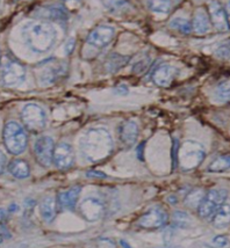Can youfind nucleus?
<instances>
[{
    "mask_svg": "<svg viewBox=\"0 0 230 248\" xmlns=\"http://www.w3.org/2000/svg\"><path fill=\"white\" fill-rule=\"evenodd\" d=\"M81 152L88 162L98 164L113 152V140L105 128H93L85 132L81 140Z\"/></svg>",
    "mask_w": 230,
    "mask_h": 248,
    "instance_id": "f257e3e1",
    "label": "nucleus"
},
{
    "mask_svg": "<svg viewBox=\"0 0 230 248\" xmlns=\"http://www.w3.org/2000/svg\"><path fill=\"white\" fill-rule=\"evenodd\" d=\"M22 37L29 49L36 54H43L54 46L57 31L49 22L29 21L23 26Z\"/></svg>",
    "mask_w": 230,
    "mask_h": 248,
    "instance_id": "f03ea898",
    "label": "nucleus"
},
{
    "mask_svg": "<svg viewBox=\"0 0 230 248\" xmlns=\"http://www.w3.org/2000/svg\"><path fill=\"white\" fill-rule=\"evenodd\" d=\"M206 151L200 143L194 140H186L178 149V165L182 170H196L205 160Z\"/></svg>",
    "mask_w": 230,
    "mask_h": 248,
    "instance_id": "7ed1b4c3",
    "label": "nucleus"
},
{
    "mask_svg": "<svg viewBox=\"0 0 230 248\" xmlns=\"http://www.w3.org/2000/svg\"><path fill=\"white\" fill-rule=\"evenodd\" d=\"M2 140H4L5 147L11 155H19L27 149V134H26L25 129L14 121L5 124L4 131H2Z\"/></svg>",
    "mask_w": 230,
    "mask_h": 248,
    "instance_id": "20e7f679",
    "label": "nucleus"
},
{
    "mask_svg": "<svg viewBox=\"0 0 230 248\" xmlns=\"http://www.w3.org/2000/svg\"><path fill=\"white\" fill-rule=\"evenodd\" d=\"M228 200V191L225 189H212L206 193L202 202L197 206V211L202 219H211L213 215Z\"/></svg>",
    "mask_w": 230,
    "mask_h": 248,
    "instance_id": "39448f33",
    "label": "nucleus"
},
{
    "mask_svg": "<svg viewBox=\"0 0 230 248\" xmlns=\"http://www.w3.org/2000/svg\"><path fill=\"white\" fill-rule=\"evenodd\" d=\"M21 120L26 129L33 134H38L46 128V113L40 106L35 105V103H28L23 107L21 111Z\"/></svg>",
    "mask_w": 230,
    "mask_h": 248,
    "instance_id": "423d86ee",
    "label": "nucleus"
},
{
    "mask_svg": "<svg viewBox=\"0 0 230 248\" xmlns=\"http://www.w3.org/2000/svg\"><path fill=\"white\" fill-rule=\"evenodd\" d=\"M38 81L47 86V85L55 84L62 76L66 73V64L62 63L61 61L48 60L43 63L38 64Z\"/></svg>",
    "mask_w": 230,
    "mask_h": 248,
    "instance_id": "0eeeda50",
    "label": "nucleus"
},
{
    "mask_svg": "<svg viewBox=\"0 0 230 248\" xmlns=\"http://www.w3.org/2000/svg\"><path fill=\"white\" fill-rule=\"evenodd\" d=\"M55 143L54 140L49 136H41L35 141L34 155L35 159L41 166L48 168L52 164V156H54Z\"/></svg>",
    "mask_w": 230,
    "mask_h": 248,
    "instance_id": "6e6552de",
    "label": "nucleus"
},
{
    "mask_svg": "<svg viewBox=\"0 0 230 248\" xmlns=\"http://www.w3.org/2000/svg\"><path fill=\"white\" fill-rule=\"evenodd\" d=\"M26 79V70L17 62H8L1 72V81L7 87H16Z\"/></svg>",
    "mask_w": 230,
    "mask_h": 248,
    "instance_id": "1a4fd4ad",
    "label": "nucleus"
},
{
    "mask_svg": "<svg viewBox=\"0 0 230 248\" xmlns=\"http://www.w3.org/2000/svg\"><path fill=\"white\" fill-rule=\"evenodd\" d=\"M169 216L162 208H152L142 215L137 221V225L146 230H157L165 226Z\"/></svg>",
    "mask_w": 230,
    "mask_h": 248,
    "instance_id": "9d476101",
    "label": "nucleus"
},
{
    "mask_svg": "<svg viewBox=\"0 0 230 248\" xmlns=\"http://www.w3.org/2000/svg\"><path fill=\"white\" fill-rule=\"evenodd\" d=\"M52 164L58 170H69L75 164V151L72 146L67 143H60L55 145Z\"/></svg>",
    "mask_w": 230,
    "mask_h": 248,
    "instance_id": "9b49d317",
    "label": "nucleus"
},
{
    "mask_svg": "<svg viewBox=\"0 0 230 248\" xmlns=\"http://www.w3.org/2000/svg\"><path fill=\"white\" fill-rule=\"evenodd\" d=\"M115 36V29L111 26H98L87 35L86 42L90 46L102 49L107 46Z\"/></svg>",
    "mask_w": 230,
    "mask_h": 248,
    "instance_id": "f8f14e48",
    "label": "nucleus"
},
{
    "mask_svg": "<svg viewBox=\"0 0 230 248\" xmlns=\"http://www.w3.org/2000/svg\"><path fill=\"white\" fill-rule=\"evenodd\" d=\"M79 212L87 221H97L105 212L104 203L96 197H87L79 204Z\"/></svg>",
    "mask_w": 230,
    "mask_h": 248,
    "instance_id": "ddd939ff",
    "label": "nucleus"
},
{
    "mask_svg": "<svg viewBox=\"0 0 230 248\" xmlns=\"http://www.w3.org/2000/svg\"><path fill=\"white\" fill-rule=\"evenodd\" d=\"M209 12V20L211 23L216 28V31H226L229 29V20H228V14L225 8L221 6V4L216 0L209 4L208 7Z\"/></svg>",
    "mask_w": 230,
    "mask_h": 248,
    "instance_id": "4468645a",
    "label": "nucleus"
},
{
    "mask_svg": "<svg viewBox=\"0 0 230 248\" xmlns=\"http://www.w3.org/2000/svg\"><path fill=\"white\" fill-rule=\"evenodd\" d=\"M138 138V125L134 121H125L119 128V140L125 149H131L135 145Z\"/></svg>",
    "mask_w": 230,
    "mask_h": 248,
    "instance_id": "2eb2a0df",
    "label": "nucleus"
},
{
    "mask_svg": "<svg viewBox=\"0 0 230 248\" xmlns=\"http://www.w3.org/2000/svg\"><path fill=\"white\" fill-rule=\"evenodd\" d=\"M179 71L172 65H162L152 72V81L159 87L171 86L176 77L178 76Z\"/></svg>",
    "mask_w": 230,
    "mask_h": 248,
    "instance_id": "dca6fc26",
    "label": "nucleus"
},
{
    "mask_svg": "<svg viewBox=\"0 0 230 248\" xmlns=\"http://www.w3.org/2000/svg\"><path fill=\"white\" fill-rule=\"evenodd\" d=\"M82 187L81 186H73L67 190L61 191L57 195V205L60 206L62 210H73L77 204V201L81 195Z\"/></svg>",
    "mask_w": 230,
    "mask_h": 248,
    "instance_id": "f3484780",
    "label": "nucleus"
},
{
    "mask_svg": "<svg viewBox=\"0 0 230 248\" xmlns=\"http://www.w3.org/2000/svg\"><path fill=\"white\" fill-rule=\"evenodd\" d=\"M192 31L197 35H203L211 31V20H209L208 13L203 8H197L193 16V20L191 22Z\"/></svg>",
    "mask_w": 230,
    "mask_h": 248,
    "instance_id": "a211bd4d",
    "label": "nucleus"
},
{
    "mask_svg": "<svg viewBox=\"0 0 230 248\" xmlns=\"http://www.w3.org/2000/svg\"><path fill=\"white\" fill-rule=\"evenodd\" d=\"M40 214L46 223H52L57 215V202L51 195L43 197L40 202Z\"/></svg>",
    "mask_w": 230,
    "mask_h": 248,
    "instance_id": "6ab92c4d",
    "label": "nucleus"
},
{
    "mask_svg": "<svg viewBox=\"0 0 230 248\" xmlns=\"http://www.w3.org/2000/svg\"><path fill=\"white\" fill-rule=\"evenodd\" d=\"M38 16L44 17V19L55 20V21H66L67 12L63 6L52 5L48 7H43L38 10Z\"/></svg>",
    "mask_w": 230,
    "mask_h": 248,
    "instance_id": "aec40b11",
    "label": "nucleus"
},
{
    "mask_svg": "<svg viewBox=\"0 0 230 248\" xmlns=\"http://www.w3.org/2000/svg\"><path fill=\"white\" fill-rule=\"evenodd\" d=\"M131 61V57L129 56H125L121 54H112L110 57L107 58L105 63L106 71L110 73H115L117 71L125 67L127 64Z\"/></svg>",
    "mask_w": 230,
    "mask_h": 248,
    "instance_id": "412c9836",
    "label": "nucleus"
},
{
    "mask_svg": "<svg viewBox=\"0 0 230 248\" xmlns=\"http://www.w3.org/2000/svg\"><path fill=\"white\" fill-rule=\"evenodd\" d=\"M8 170L16 179H27L31 174L29 165L22 159H14L13 161H11L8 165Z\"/></svg>",
    "mask_w": 230,
    "mask_h": 248,
    "instance_id": "4be33fe9",
    "label": "nucleus"
},
{
    "mask_svg": "<svg viewBox=\"0 0 230 248\" xmlns=\"http://www.w3.org/2000/svg\"><path fill=\"white\" fill-rule=\"evenodd\" d=\"M213 225L216 229H226L229 226L230 221V211H229V203L227 202L213 215L211 218Z\"/></svg>",
    "mask_w": 230,
    "mask_h": 248,
    "instance_id": "5701e85b",
    "label": "nucleus"
},
{
    "mask_svg": "<svg viewBox=\"0 0 230 248\" xmlns=\"http://www.w3.org/2000/svg\"><path fill=\"white\" fill-rule=\"evenodd\" d=\"M230 158L228 155L217 156L215 160L209 164L207 170L209 173H223L229 170Z\"/></svg>",
    "mask_w": 230,
    "mask_h": 248,
    "instance_id": "b1692460",
    "label": "nucleus"
},
{
    "mask_svg": "<svg viewBox=\"0 0 230 248\" xmlns=\"http://www.w3.org/2000/svg\"><path fill=\"white\" fill-rule=\"evenodd\" d=\"M148 6L155 13L166 14L171 10L172 1L171 0H148Z\"/></svg>",
    "mask_w": 230,
    "mask_h": 248,
    "instance_id": "393cba45",
    "label": "nucleus"
},
{
    "mask_svg": "<svg viewBox=\"0 0 230 248\" xmlns=\"http://www.w3.org/2000/svg\"><path fill=\"white\" fill-rule=\"evenodd\" d=\"M206 193L201 189H197V190H192L190 194L187 195L186 200H185V204L191 209H197V206L200 205V203L202 202L203 197H205Z\"/></svg>",
    "mask_w": 230,
    "mask_h": 248,
    "instance_id": "a878e982",
    "label": "nucleus"
},
{
    "mask_svg": "<svg viewBox=\"0 0 230 248\" xmlns=\"http://www.w3.org/2000/svg\"><path fill=\"white\" fill-rule=\"evenodd\" d=\"M170 27L173 29H177L182 34H191L192 26L188 20L184 19V17H176L172 21L170 22Z\"/></svg>",
    "mask_w": 230,
    "mask_h": 248,
    "instance_id": "bb28decb",
    "label": "nucleus"
},
{
    "mask_svg": "<svg viewBox=\"0 0 230 248\" xmlns=\"http://www.w3.org/2000/svg\"><path fill=\"white\" fill-rule=\"evenodd\" d=\"M216 97L222 102H228L229 101V81H223L217 86L216 88Z\"/></svg>",
    "mask_w": 230,
    "mask_h": 248,
    "instance_id": "cd10ccee",
    "label": "nucleus"
},
{
    "mask_svg": "<svg viewBox=\"0 0 230 248\" xmlns=\"http://www.w3.org/2000/svg\"><path fill=\"white\" fill-rule=\"evenodd\" d=\"M150 65H151V58L150 57L142 58V60L135 63L134 66H132V71H134L136 75H142V73H144L149 69Z\"/></svg>",
    "mask_w": 230,
    "mask_h": 248,
    "instance_id": "c85d7f7f",
    "label": "nucleus"
},
{
    "mask_svg": "<svg viewBox=\"0 0 230 248\" xmlns=\"http://www.w3.org/2000/svg\"><path fill=\"white\" fill-rule=\"evenodd\" d=\"M173 221L178 227H186L190 224V217L182 211H176L173 214Z\"/></svg>",
    "mask_w": 230,
    "mask_h": 248,
    "instance_id": "c756f323",
    "label": "nucleus"
},
{
    "mask_svg": "<svg viewBox=\"0 0 230 248\" xmlns=\"http://www.w3.org/2000/svg\"><path fill=\"white\" fill-rule=\"evenodd\" d=\"M106 8L111 11H117L126 5V0H101Z\"/></svg>",
    "mask_w": 230,
    "mask_h": 248,
    "instance_id": "7c9ffc66",
    "label": "nucleus"
},
{
    "mask_svg": "<svg viewBox=\"0 0 230 248\" xmlns=\"http://www.w3.org/2000/svg\"><path fill=\"white\" fill-rule=\"evenodd\" d=\"M213 244L219 248L226 247L228 245V237L227 235H217L213 239Z\"/></svg>",
    "mask_w": 230,
    "mask_h": 248,
    "instance_id": "2f4dec72",
    "label": "nucleus"
},
{
    "mask_svg": "<svg viewBox=\"0 0 230 248\" xmlns=\"http://www.w3.org/2000/svg\"><path fill=\"white\" fill-rule=\"evenodd\" d=\"M215 55H216L217 57H220V58H228V56H229V43H227L226 46H220V48L216 50V52H215Z\"/></svg>",
    "mask_w": 230,
    "mask_h": 248,
    "instance_id": "473e14b6",
    "label": "nucleus"
},
{
    "mask_svg": "<svg viewBox=\"0 0 230 248\" xmlns=\"http://www.w3.org/2000/svg\"><path fill=\"white\" fill-rule=\"evenodd\" d=\"M75 44H76L75 38H70L69 41H66V46H64V52H66V55L71 54V52L73 51V49H75Z\"/></svg>",
    "mask_w": 230,
    "mask_h": 248,
    "instance_id": "72a5a7b5",
    "label": "nucleus"
},
{
    "mask_svg": "<svg viewBox=\"0 0 230 248\" xmlns=\"http://www.w3.org/2000/svg\"><path fill=\"white\" fill-rule=\"evenodd\" d=\"M6 161H7L6 155L1 151H0V174L4 173L5 167H6Z\"/></svg>",
    "mask_w": 230,
    "mask_h": 248,
    "instance_id": "f704fd0d",
    "label": "nucleus"
},
{
    "mask_svg": "<svg viewBox=\"0 0 230 248\" xmlns=\"http://www.w3.org/2000/svg\"><path fill=\"white\" fill-rule=\"evenodd\" d=\"M87 176H88V178H101V179H104V178H106V174L101 173V172H96V170H90V172H87Z\"/></svg>",
    "mask_w": 230,
    "mask_h": 248,
    "instance_id": "c9c22d12",
    "label": "nucleus"
},
{
    "mask_svg": "<svg viewBox=\"0 0 230 248\" xmlns=\"http://www.w3.org/2000/svg\"><path fill=\"white\" fill-rule=\"evenodd\" d=\"M115 93L116 94H120V95H123V94L128 93V88H127V86H125V85H120L119 87L115 88Z\"/></svg>",
    "mask_w": 230,
    "mask_h": 248,
    "instance_id": "e433bc0d",
    "label": "nucleus"
},
{
    "mask_svg": "<svg viewBox=\"0 0 230 248\" xmlns=\"http://www.w3.org/2000/svg\"><path fill=\"white\" fill-rule=\"evenodd\" d=\"M4 219H5V212L0 209V223H1Z\"/></svg>",
    "mask_w": 230,
    "mask_h": 248,
    "instance_id": "4c0bfd02",
    "label": "nucleus"
},
{
    "mask_svg": "<svg viewBox=\"0 0 230 248\" xmlns=\"http://www.w3.org/2000/svg\"><path fill=\"white\" fill-rule=\"evenodd\" d=\"M120 243H121V245H122V247H125V248H131V246H129V245H128V244H127V243H126V241H125V240H121V241H120Z\"/></svg>",
    "mask_w": 230,
    "mask_h": 248,
    "instance_id": "58836bf2",
    "label": "nucleus"
},
{
    "mask_svg": "<svg viewBox=\"0 0 230 248\" xmlns=\"http://www.w3.org/2000/svg\"><path fill=\"white\" fill-rule=\"evenodd\" d=\"M2 239H4V237H2V234H1V233H0V243H1V241H2Z\"/></svg>",
    "mask_w": 230,
    "mask_h": 248,
    "instance_id": "ea45409f",
    "label": "nucleus"
},
{
    "mask_svg": "<svg viewBox=\"0 0 230 248\" xmlns=\"http://www.w3.org/2000/svg\"><path fill=\"white\" fill-rule=\"evenodd\" d=\"M0 62H1V51H0Z\"/></svg>",
    "mask_w": 230,
    "mask_h": 248,
    "instance_id": "a19ab883",
    "label": "nucleus"
},
{
    "mask_svg": "<svg viewBox=\"0 0 230 248\" xmlns=\"http://www.w3.org/2000/svg\"><path fill=\"white\" fill-rule=\"evenodd\" d=\"M63 1H67V0H63Z\"/></svg>",
    "mask_w": 230,
    "mask_h": 248,
    "instance_id": "79ce46f5",
    "label": "nucleus"
}]
</instances>
